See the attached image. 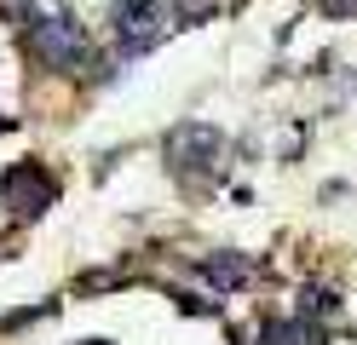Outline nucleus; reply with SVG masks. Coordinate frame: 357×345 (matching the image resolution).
Masks as SVG:
<instances>
[{"label": "nucleus", "mask_w": 357, "mask_h": 345, "mask_svg": "<svg viewBox=\"0 0 357 345\" xmlns=\"http://www.w3.org/2000/svg\"><path fill=\"white\" fill-rule=\"evenodd\" d=\"M29 46L47 63H75L81 58V29H75V17L58 6V0H40V12L29 17Z\"/></svg>", "instance_id": "nucleus-1"}, {"label": "nucleus", "mask_w": 357, "mask_h": 345, "mask_svg": "<svg viewBox=\"0 0 357 345\" xmlns=\"http://www.w3.org/2000/svg\"><path fill=\"white\" fill-rule=\"evenodd\" d=\"M109 23H116V40L127 52H144L167 29V0H109Z\"/></svg>", "instance_id": "nucleus-2"}, {"label": "nucleus", "mask_w": 357, "mask_h": 345, "mask_svg": "<svg viewBox=\"0 0 357 345\" xmlns=\"http://www.w3.org/2000/svg\"><path fill=\"white\" fill-rule=\"evenodd\" d=\"M213 155H219V132L202 127V121H190V127H173L167 132V161L173 167H213Z\"/></svg>", "instance_id": "nucleus-3"}, {"label": "nucleus", "mask_w": 357, "mask_h": 345, "mask_svg": "<svg viewBox=\"0 0 357 345\" xmlns=\"http://www.w3.org/2000/svg\"><path fill=\"white\" fill-rule=\"evenodd\" d=\"M52 196H58V184L40 167H12L6 173V207H12V213H40Z\"/></svg>", "instance_id": "nucleus-4"}, {"label": "nucleus", "mask_w": 357, "mask_h": 345, "mask_svg": "<svg viewBox=\"0 0 357 345\" xmlns=\"http://www.w3.org/2000/svg\"><path fill=\"white\" fill-rule=\"evenodd\" d=\"M242 270H248V265H236V259H208V276H213L219 288H231V282H242Z\"/></svg>", "instance_id": "nucleus-5"}]
</instances>
